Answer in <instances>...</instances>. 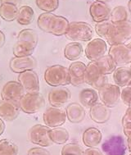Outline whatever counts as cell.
I'll use <instances>...</instances> for the list:
<instances>
[{
    "instance_id": "cell-1",
    "label": "cell",
    "mask_w": 131,
    "mask_h": 155,
    "mask_svg": "<svg viewBox=\"0 0 131 155\" xmlns=\"http://www.w3.org/2000/svg\"><path fill=\"white\" fill-rule=\"evenodd\" d=\"M38 35L32 29H24L20 31L17 36V41L13 47L15 57L30 56L33 54L38 44Z\"/></svg>"
},
{
    "instance_id": "cell-2",
    "label": "cell",
    "mask_w": 131,
    "mask_h": 155,
    "mask_svg": "<svg viewBox=\"0 0 131 155\" xmlns=\"http://www.w3.org/2000/svg\"><path fill=\"white\" fill-rule=\"evenodd\" d=\"M44 80L51 86H64L70 84L69 69L61 65H53L44 72Z\"/></svg>"
},
{
    "instance_id": "cell-3",
    "label": "cell",
    "mask_w": 131,
    "mask_h": 155,
    "mask_svg": "<svg viewBox=\"0 0 131 155\" xmlns=\"http://www.w3.org/2000/svg\"><path fill=\"white\" fill-rule=\"evenodd\" d=\"M65 35L73 42L89 41L93 35V30L92 26L86 22L73 21L70 23Z\"/></svg>"
},
{
    "instance_id": "cell-4",
    "label": "cell",
    "mask_w": 131,
    "mask_h": 155,
    "mask_svg": "<svg viewBox=\"0 0 131 155\" xmlns=\"http://www.w3.org/2000/svg\"><path fill=\"white\" fill-rule=\"evenodd\" d=\"M131 38V21L113 23L106 40L110 45L125 44Z\"/></svg>"
},
{
    "instance_id": "cell-5",
    "label": "cell",
    "mask_w": 131,
    "mask_h": 155,
    "mask_svg": "<svg viewBox=\"0 0 131 155\" xmlns=\"http://www.w3.org/2000/svg\"><path fill=\"white\" fill-rule=\"evenodd\" d=\"M18 104L21 110L25 113L32 114L42 109L45 104V100L44 96L39 92L26 93L20 99Z\"/></svg>"
},
{
    "instance_id": "cell-6",
    "label": "cell",
    "mask_w": 131,
    "mask_h": 155,
    "mask_svg": "<svg viewBox=\"0 0 131 155\" xmlns=\"http://www.w3.org/2000/svg\"><path fill=\"white\" fill-rule=\"evenodd\" d=\"M85 83L98 90L107 84V77L101 72L96 62H89L86 66Z\"/></svg>"
},
{
    "instance_id": "cell-7",
    "label": "cell",
    "mask_w": 131,
    "mask_h": 155,
    "mask_svg": "<svg viewBox=\"0 0 131 155\" xmlns=\"http://www.w3.org/2000/svg\"><path fill=\"white\" fill-rule=\"evenodd\" d=\"M50 127L44 125H35L31 128L29 131V139L34 144L42 147H48L53 144L51 140Z\"/></svg>"
},
{
    "instance_id": "cell-8",
    "label": "cell",
    "mask_w": 131,
    "mask_h": 155,
    "mask_svg": "<svg viewBox=\"0 0 131 155\" xmlns=\"http://www.w3.org/2000/svg\"><path fill=\"white\" fill-rule=\"evenodd\" d=\"M121 90L120 86L112 84H106L98 90V96L103 104L108 107H113L120 101Z\"/></svg>"
},
{
    "instance_id": "cell-9",
    "label": "cell",
    "mask_w": 131,
    "mask_h": 155,
    "mask_svg": "<svg viewBox=\"0 0 131 155\" xmlns=\"http://www.w3.org/2000/svg\"><path fill=\"white\" fill-rule=\"evenodd\" d=\"M67 118L66 111L58 107H51L47 108L43 115L44 124L52 128L61 127L66 122Z\"/></svg>"
},
{
    "instance_id": "cell-10",
    "label": "cell",
    "mask_w": 131,
    "mask_h": 155,
    "mask_svg": "<svg viewBox=\"0 0 131 155\" xmlns=\"http://www.w3.org/2000/svg\"><path fill=\"white\" fill-rule=\"evenodd\" d=\"M17 80L26 93H37L39 91V77L33 70L19 73Z\"/></svg>"
},
{
    "instance_id": "cell-11",
    "label": "cell",
    "mask_w": 131,
    "mask_h": 155,
    "mask_svg": "<svg viewBox=\"0 0 131 155\" xmlns=\"http://www.w3.org/2000/svg\"><path fill=\"white\" fill-rule=\"evenodd\" d=\"M107 50L106 43L103 39L90 40L85 48V55L92 62H97L106 54Z\"/></svg>"
},
{
    "instance_id": "cell-12",
    "label": "cell",
    "mask_w": 131,
    "mask_h": 155,
    "mask_svg": "<svg viewBox=\"0 0 131 155\" xmlns=\"http://www.w3.org/2000/svg\"><path fill=\"white\" fill-rule=\"evenodd\" d=\"M108 55L112 57L116 65H125L131 62V51L125 44L111 45Z\"/></svg>"
},
{
    "instance_id": "cell-13",
    "label": "cell",
    "mask_w": 131,
    "mask_h": 155,
    "mask_svg": "<svg viewBox=\"0 0 131 155\" xmlns=\"http://www.w3.org/2000/svg\"><path fill=\"white\" fill-rule=\"evenodd\" d=\"M102 150L106 155H125L126 145L121 136H112L103 143Z\"/></svg>"
},
{
    "instance_id": "cell-14",
    "label": "cell",
    "mask_w": 131,
    "mask_h": 155,
    "mask_svg": "<svg viewBox=\"0 0 131 155\" xmlns=\"http://www.w3.org/2000/svg\"><path fill=\"white\" fill-rule=\"evenodd\" d=\"M25 90L18 81H8L3 85L1 91V97L3 100L19 102L24 94Z\"/></svg>"
},
{
    "instance_id": "cell-15",
    "label": "cell",
    "mask_w": 131,
    "mask_h": 155,
    "mask_svg": "<svg viewBox=\"0 0 131 155\" xmlns=\"http://www.w3.org/2000/svg\"><path fill=\"white\" fill-rule=\"evenodd\" d=\"M9 66L13 72L21 73L25 71L34 69L37 66V61L31 55L24 57H15L11 59Z\"/></svg>"
},
{
    "instance_id": "cell-16",
    "label": "cell",
    "mask_w": 131,
    "mask_h": 155,
    "mask_svg": "<svg viewBox=\"0 0 131 155\" xmlns=\"http://www.w3.org/2000/svg\"><path fill=\"white\" fill-rule=\"evenodd\" d=\"M69 69L70 83L74 86H80L85 83V71L86 65L82 62L71 63Z\"/></svg>"
},
{
    "instance_id": "cell-17",
    "label": "cell",
    "mask_w": 131,
    "mask_h": 155,
    "mask_svg": "<svg viewBox=\"0 0 131 155\" xmlns=\"http://www.w3.org/2000/svg\"><path fill=\"white\" fill-rule=\"evenodd\" d=\"M112 10L105 3L95 1L89 8V13L95 22H100L103 21L108 20L111 16Z\"/></svg>"
},
{
    "instance_id": "cell-18",
    "label": "cell",
    "mask_w": 131,
    "mask_h": 155,
    "mask_svg": "<svg viewBox=\"0 0 131 155\" xmlns=\"http://www.w3.org/2000/svg\"><path fill=\"white\" fill-rule=\"evenodd\" d=\"M71 97L70 90L65 87L53 89L48 94V102L53 107H61L69 101Z\"/></svg>"
},
{
    "instance_id": "cell-19",
    "label": "cell",
    "mask_w": 131,
    "mask_h": 155,
    "mask_svg": "<svg viewBox=\"0 0 131 155\" xmlns=\"http://www.w3.org/2000/svg\"><path fill=\"white\" fill-rule=\"evenodd\" d=\"M19 104L17 102L9 100L0 101V117L5 121H13L17 118L20 113Z\"/></svg>"
},
{
    "instance_id": "cell-20",
    "label": "cell",
    "mask_w": 131,
    "mask_h": 155,
    "mask_svg": "<svg viewBox=\"0 0 131 155\" xmlns=\"http://www.w3.org/2000/svg\"><path fill=\"white\" fill-rule=\"evenodd\" d=\"M109 108L110 107L103 104L97 103L90 107L89 110L90 117L96 123H99V124L105 123L108 121L111 117V111Z\"/></svg>"
},
{
    "instance_id": "cell-21",
    "label": "cell",
    "mask_w": 131,
    "mask_h": 155,
    "mask_svg": "<svg viewBox=\"0 0 131 155\" xmlns=\"http://www.w3.org/2000/svg\"><path fill=\"white\" fill-rule=\"evenodd\" d=\"M103 139V135L98 128L90 127L84 130L83 133V143L89 148H93L100 144Z\"/></svg>"
},
{
    "instance_id": "cell-22",
    "label": "cell",
    "mask_w": 131,
    "mask_h": 155,
    "mask_svg": "<svg viewBox=\"0 0 131 155\" xmlns=\"http://www.w3.org/2000/svg\"><path fill=\"white\" fill-rule=\"evenodd\" d=\"M68 120L72 123H80L85 117V111L83 106L77 103L70 104L66 109Z\"/></svg>"
},
{
    "instance_id": "cell-23",
    "label": "cell",
    "mask_w": 131,
    "mask_h": 155,
    "mask_svg": "<svg viewBox=\"0 0 131 155\" xmlns=\"http://www.w3.org/2000/svg\"><path fill=\"white\" fill-rule=\"evenodd\" d=\"M79 99L83 107L90 108L95 104L98 103L99 96L98 93H97V91L94 89L86 88L81 90L79 94Z\"/></svg>"
},
{
    "instance_id": "cell-24",
    "label": "cell",
    "mask_w": 131,
    "mask_h": 155,
    "mask_svg": "<svg viewBox=\"0 0 131 155\" xmlns=\"http://www.w3.org/2000/svg\"><path fill=\"white\" fill-rule=\"evenodd\" d=\"M113 80L116 85L120 87H126L131 81V68L129 67H120L113 72Z\"/></svg>"
},
{
    "instance_id": "cell-25",
    "label": "cell",
    "mask_w": 131,
    "mask_h": 155,
    "mask_svg": "<svg viewBox=\"0 0 131 155\" xmlns=\"http://www.w3.org/2000/svg\"><path fill=\"white\" fill-rule=\"evenodd\" d=\"M69 25H70V23L66 17H61V16H56L53 21L50 33L54 35H57V36H61V35H66Z\"/></svg>"
},
{
    "instance_id": "cell-26",
    "label": "cell",
    "mask_w": 131,
    "mask_h": 155,
    "mask_svg": "<svg viewBox=\"0 0 131 155\" xmlns=\"http://www.w3.org/2000/svg\"><path fill=\"white\" fill-rule=\"evenodd\" d=\"M34 18V12L33 8L30 6H22L18 10L17 17V22L21 25H30L33 22Z\"/></svg>"
},
{
    "instance_id": "cell-27",
    "label": "cell",
    "mask_w": 131,
    "mask_h": 155,
    "mask_svg": "<svg viewBox=\"0 0 131 155\" xmlns=\"http://www.w3.org/2000/svg\"><path fill=\"white\" fill-rule=\"evenodd\" d=\"M17 6L11 3H1L0 5V17L4 21H12L17 20V14H18Z\"/></svg>"
},
{
    "instance_id": "cell-28",
    "label": "cell",
    "mask_w": 131,
    "mask_h": 155,
    "mask_svg": "<svg viewBox=\"0 0 131 155\" xmlns=\"http://www.w3.org/2000/svg\"><path fill=\"white\" fill-rule=\"evenodd\" d=\"M96 62L101 72L106 76L114 72L115 70L116 69V63L114 62V60L112 59L110 55H104Z\"/></svg>"
},
{
    "instance_id": "cell-29",
    "label": "cell",
    "mask_w": 131,
    "mask_h": 155,
    "mask_svg": "<svg viewBox=\"0 0 131 155\" xmlns=\"http://www.w3.org/2000/svg\"><path fill=\"white\" fill-rule=\"evenodd\" d=\"M83 53V47L78 42H71L66 45L64 48V56L70 61L77 60Z\"/></svg>"
},
{
    "instance_id": "cell-30",
    "label": "cell",
    "mask_w": 131,
    "mask_h": 155,
    "mask_svg": "<svg viewBox=\"0 0 131 155\" xmlns=\"http://www.w3.org/2000/svg\"><path fill=\"white\" fill-rule=\"evenodd\" d=\"M55 17H56V15L52 12H44L42 14H40L37 21L39 28L44 32L50 33L51 28H52Z\"/></svg>"
},
{
    "instance_id": "cell-31",
    "label": "cell",
    "mask_w": 131,
    "mask_h": 155,
    "mask_svg": "<svg viewBox=\"0 0 131 155\" xmlns=\"http://www.w3.org/2000/svg\"><path fill=\"white\" fill-rule=\"evenodd\" d=\"M49 135L53 144H63L69 140V133L62 127H56L52 129L49 132Z\"/></svg>"
},
{
    "instance_id": "cell-32",
    "label": "cell",
    "mask_w": 131,
    "mask_h": 155,
    "mask_svg": "<svg viewBox=\"0 0 131 155\" xmlns=\"http://www.w3.org/2000/svg\"><path fill=\"white\" fill-rule=\"evenodd\" d=\"M110 20L113 23L121 22L128 20V12L123 6H117L111 12Z\"/></svg>"
},
{
    "instance_id": "cell-33",
    "label": "cell",
    "mask_w": 131,
    "mask_h": 155,
    "mask_svg": "<svg viewBox=\"0 0 131 155\" xmlns=\"http://www.w3.org/2000/svg\"><path fill=\"white\" fill-rule=\"evenodd\" d=\"M18 147L9 140H0V155H17Z\"/></svg>"
},
{
    "instance_id": "cell-34",
    "label": "cell",
    "mask_w": 131,
    "mask_h": 155,
    "mask_svg": "<svg viewBox=\"0 0 131 155\" xmlns=\"http://www.w3.org/2000/svg\"><path fill=\"white\" fill-rule=\"evenodd\" d=\"M37 7L45 12L55 11L59 5V0H35Z\"/></svg>"
},
{
    "instance_id": "cell-35",
    "label": "cell",
    "mask_w": 131,
    "mask_h": 155,
    "mask_svg": "<svg viewBox=\"0 0 131 155\" xmlns=\"http://www.w3.org/2000/svg\"><path fill=\"white\" fill-rule=\"evenodd\" d=\"M113 22L111 20H106L100 21V22H97L95 25V31L96 33L102 38L106 39L107 35L111 31Z\"/></svg>"
},
{
    "instance_id": "cell-36",
    "label": "cell",
    "mask_w": 131,
    "mask_h": 155,
    "mask_svg": "<svg viewBox=\"0 0 131 155\" xmlns=\"http://www.w3.org/2000/svg\"><path fill=\"white\" fill-rule=\"evenodd\" d=\"M82 147L76 143H70L63 146L61 149V155H84Z\"/></svg>"
},
{
    "instance_id": "cell-37",
    "label": "cell",
    "mask_w": 131,
    "mask_h": 155,
    "mask_svg": "<svg viewBox=\"0 0 131 155\" xmlns=\"http://www.w3.org/2000/svg\"><path fill=\"white\" fill-rule=\"evenodd\" d=\"M120 99H122L123 103L128 106H131V87L129 86H126L123 88L121 90V94H120Z\"/></svg>"
},
{
    "instance_id": "cell-38",
    "label": "cell",
    "mask_w": 131,
    "mask_h": 155,
    "mask_svg": "<svg viewBox=\"0 0 131 155\" xmlns=\"http://www.w3.org/2000/svg\"><path fill=\"white\" fill-rule=\"evenodd\" d=\"M27 155H50V153L44 148H32L29 150Z\"/></svg>"
},
{
    "instance_id": "cell-39",
    "label": "cell",
    "mask_w": 131,
    "mask_h": 155,
    "mask_svg": "<svg viewBox=\"0 0 131 155\" xmlns=\"http://www.w3.org/2000/svg\"><path fill=\"white\" fill-rule=\"evenodd\" d=\"M84 155H103V153L97 148H89L87 150H84Z\"/></svg>"
},
{
    "instance_id": "cell-40",
    "label": "cell",
    "mask_w": 131,
    "mask_h": 155,
    "mask_svg": "<svg viewBox=\"0 0 131 155\" xmlns=\"http://www.w3.org/2000/svg\"><path fill=\"white\" fill-rule=\"evenodd\" d=\"M122 125L124 128V133L127 137L129 134H131V121L122 120Z\"/></svg>"
},
{
    "instance_id": "cell-41",
    "label": "cell",
    "mask_w": 131,
    "mask_h": 155,
    "mask_svg": "<svg viewBox=\"0 0 131 155\" xmlns=\"http://www.w3.org/2000/svg\"><path fill=\"white\" fill-rule=\"evenodd\" d=\"M122 120H126V121H131V107H129L126 112V114L124 116Z\"/></svg>"
},
{
    "instance_id": "cell-42",
    "label": "cell",
    "mask_w": 131,
    "mask_h": 155,
    "mask_svg": "<svg viewBox=\"0 0 131 155\" xmlns=\"http://www.w3.org/2000/svg\"><path fill=\"white\" fill-rule=\"evenodd\" d=\"M5 44V35L0 31V48H2Z\"/></svg>"
},
{
    "instance_id": "cell-43",
    "label": "cell",
    "mask_w": 131,
    "mask_h": 155,
    "mask_svg": "<svg viewBox=\"0 0 131 155\" xmlns=\"http://www.w3.org/2000/svg\"><path fill=\"white\" fill-rule=\"evenodd\" d=\"M21 0H1V3H11V4H15L17 5L20 3Z\"/></svg>"
},
{
    "instance_id": "cell-44",
    "label": "cell",
    "mask_w": 131,
    "mask_h": 155,
    "mask_svg": "<svg viewBox=\"0 0 131 155\" xmlns=\"http://www.w3.org/2000/svg\"><path fill=\"white\" fill-rule=\"evenodd\" d=\"M4 130H5V124H4L3 120L0 118V135L3 134Z\"/></svg>"
},
{
    "instance_id": "cell-45",
    "label": "cell",
    "mask_w": 131,
    "mask_h": 155,
    "mask_svg": "<svg viewBox=\"0 0 131 155\" xmlns=\"http://www.w3.org/2000/svg\"><path fill=\"white\" fill-rule=\"evenodd\" d=\"M127 146H128L129 151L131 153V134L127 136Z\"/></svg>"
},
{
    "instance_id": "cell-46",
    "label": "cell",
    "mask_w": 131,
    "mask_h": 155,
    "mask_svg": "<svg viewBox=\"0 0 131 155\" xmlns=\"http://www.w3.org/2000/svg\"><path fill=\"white\" fill-rule=\"evenodd\" d=\"M128 8H129V12H131V0H129V1Z\"/></svg>"
},
{
    "instance_id": "cell-47",
    "label": "cell",
    "mask_w": 131,
    "mask_h": 155,
    "mask_svg": "<svg viewBox=\"0 0 131 155\" xmlns=\"http://www.w3.org/2000/svg\"><path fill=\"white\" fill-rule=\"evenodd\" d=\"M96 1H98V2H101V3H107V2H110L111 0H96Z\"/></svg>"
},
{
    "instance_id": "cell-48",
    "label": "cell",
    "mask_w": 131,
    "mask_h": 155,
    "mask_svg": "<svg viewBox=\"0 0 131 155\" xmlns=\"http://www.w3.org/2000/svg\"><path fill=\"white\" fill-rule=\"evenodd\" d=\"M127 46H128L129 48V49H130V51H131V42L129 43L128 45H127Z\"/></svg>"
},
{
    "instance_id": "cell-49",
    "label": "cell",
    "mask_w": 131,
    "mask_h": 155,
    "mask_svg": "<svg viewBox=\"0 0 131 155\" xmlns=\"http://www.w3.org/2000/svg\"><path fill=\"white\" fill-rule=\"evenodd\" d=\"M127 86H129V87H131V81H129V83Z\"/></svg>"
},
{
    "instance_id": "cell-50",
    "label": "cell",
    "mask_w": 131,
    "mask_h": 155,
    "mask_svg": "<svg viewBox=\"0 0 131 155\" xmlns=\"http://www.w3.org/2000/svg\"><path fill=\"white\" fill-rule=\"evenodd\" d=\"M130 68H131V66H130Z\"/></svg>"
},
{
    "instance_id": "cell-51",
    "label": "cell",
    "mask_w": 131,
    "mask_h": 155,
    "mask_svg": "<svg viewBox=\"0 0 131 155\" xmlns=\"http://www.w3.org/2000/svg\"><path fill=\"white\" fill-rule=\"evenodd\" d=\"M129 155H131V154H129Z\"/></svg>"
}]
</instances>
